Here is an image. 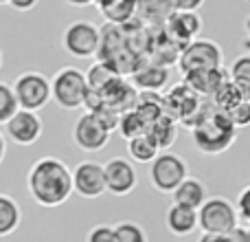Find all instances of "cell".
Wrapping results in <instances>:
<instances>
[{
    "mask_svg": "<svg viewBox=\"0 0 250 242\" xmlns=\"http://www.w3.org/2000/svg\"><path fill=\"white\" fill-rule=\"evenodd\" d=\"M105 169V190L112 196H129L138 185V176L132 161L127 159H110L104 163Z\"/></svg>",
    "mask_w": 250,
    "mask_h": 242,
    "instance_id": "13",
    "label": "cell"
},
{
    "mask_svg": "<svg viewBox=\"0 0 250 242\" xmlns=\"http://www.w3.org/2000/svg\"><path fill=\"white\" fill-rule=\"evenodd\" d=\"M0 4H9V0H0Z\"/></svg>",
    "mask_w": 250,
    "mask_h": 242,
    "instance_id": "39",
    "label": "cell"
},
{
    "mask_svg": "<svg viewBox=\"0 0 250 242\" xmlns=\"http://www.w3.org/2000/svg\"><path fill=\"white\" fill-rule=\"evenodd\" d=\"M22 222V209L18 200L0 192V238H9L16 234Z\"/></svg>",
    "mask_w": 250,
    "mask_h": 242,
    "instance_id": "18",
    "label": "cell"
},
{
    "mask_svg": "<svg viewBox=\"0 0 250 242\" xmlns=\"http://www.w3.org/2000/svg\"><path fill=\"white\" fill-rule=\"evenodd\" d=\"M198 242H226L224 236H217V234H202Z\"/></svg>",
    "mask_w": 250,
    "mask_h": 242,
    "instance_id": "33",
    "label": "cell"
},
{
    "mask_svg": "<svg viewBox=\"0 0 250 242\" xmlns=\"http://www.w3.org/2000/svg\"><path fill=\"white\" fill-rule=\"evenodd\" d=\"M73 192L79 198L95 200L105 192V169L99 161H82L73 169Z\"/></svg>",
    "mask_w": 250,
    "mask_h": 242,
    "instance_id": "10",
    "label": "cell"
},
{
    "mask_svg": "<svg viewBox=\"0 0 250 242\" xmlns=\"http://www.w3.org/2000/svg\"><path fill=\"white\" fill-rule=\"evenodd\" d=\"M207 0H171L173 11H200Z\"/></svg>",
    "mask_w": 250,
    "mask_h": 242,
    "instance_id": "30",
    "label": "cell"
},
{
    "mask_svg": "<svg viewBox=\"0 0 250 242\" xmlns=\"http://www.w3.org/2000/svg\"><path fill=\"white\" fill-rule=\"evenodd\" d=\"M165 227H167L169 234L178 236V238H187V236L195 234V229H198V209L171 203L167 214H165Z\"/></svg>",
    "mask_w": 250,
    "mask_h": 242,
    "instance_id": "15",
    "label": "cell"
},
{
    "mask_svg": "<svg viewBox=\"0 0 250 242\" xmlns=\"http://www.w3.org/2000/svg\"><path fill=\"white\" fill-rule=\"evenodd\" d=\"M95 7L108 24L125 26L138 13V0H99Z\"/></svg>",
    "mask_w": 250,
    "mask_h": 242,
    "instance_id": "16",
    "label": "cell"
},
{
    "mask_svg": "<svg viewBox=\"0 0 250 242\" xmlns=\"http://www.w3.org/2000/svg\"><path fill=\"white\" fill-rule=\"evenodd\" d=\"M66 2L73 7H90V4H95V0H66Z\"/></svg>",
    "mask_w": 250,
    "mask_h": 242,
    "instance_id": "34",
    "label": "cell"
},
{
    "mask_svg": "<svg viewBox=\"0 0 250 242\" xmlns=\"http://www.w3.org/2000/svg\"><path fill=\"white\" fill-rule=\"evenodd\" d=\"M191 137H193V145L202 154H222L226 152L237 139V128L224 110H208V113H200V119L195 125H191Z\"/></svg>",
    "mask_w": 250,
    "mask_h": 242,
    "instance_id": "2",
    "label": "cell"
},
{
    "mask_svg": "<svg viewBox=\"0 0 250 242\" xmlns=\"http://www.w3.org/2000/svg\"><path fill=\"white\" fill-rule=\"evenodd\" d=\"M171 198H173V203H178V205H185V207H191V209H200L204 205V200L208 198V190L202 178L187 176L185 181L176 187Z\"/></svg>",
    "mask_w": 250,
    "mask_h": 242,
    "instance_id": "17",
    "label": "cell"
},
{
    "mask_svg": "<svg viewBox=\"0 0 250 242\" xmlns=\"http://www.w3.org/2000/svg\"><path fill=\"white\" fill-rule=\"evenodd\" d=\"M237 214H239V220H244V222H248L250 225V183L246 187H244L242 192H239V196H237Z\"/></svg>",
    "mask_w": 250,
    "mask_h": 242,
    "instance_id": "29",
    "label": "cell"
},
{
    "mask_svg": "<svg viewBox=\"0 0 250 242\" xmlns=\"http://www.w3.org/2000/svg\"><path fill=\"white\" fill-rule=\"evenodd\" d=\"M114 238L117 242H149L145 227L136 220H121L114 225Z\"/></svg>",
    "mask_w": 250,
    "mask_h": 242,
    "instance_id": "24",
    "label": "cell"
},
{
    "mask_svg": "<svg viewBox=\"0 0 250 242\" xmlns=\"http://www.w3.org/2000/svg\"><path fill=\"white\" fill-rule=\"evenodd\" d=\"M2 64H4V55H2V48H0V69H2Z\"/></svg>",
    "mask_w": 250,
    "mask_h": 242,
    "instance_id": "38",
    "label": "cell"
},
{
    "mask_svg": "<svg viewBox=\"0 0 250 242\" xmlns=\"http://www.w3.org/2000/svg\"><path fill=\"white\" fill-rule=\"evenodd\" d=\"M4 154H7V137H2L0 132V163L4 161Z\"/></svg>",
    "mask_w": 250,
    "mask_h": 242,
    "instance_id": "35",
    "label": "cell"
},
{
    "mask_svg": "<svg viewBox=\"0 0 250 242\" xmlns=\"http://www.w3.org/2000/svg\"><path fill=\"white\" fill-rule=\"evenodd\" d=\"M248 234H250V225H248Z\"/></svg>",
    "mask_w": 250,
    "mask_h": 242,
    "instance_id": "40",
    "label": "cell"
},
{
    "mask_svg": "<svg viewBox=\"0 0 250 242\" xmlns=\"http://www.w3.org/2000/svg\"><path fill=\"white\" fill-rule=\"evenodd\" d=\"M40 0H9V7L16 9V11H31V9L38 7Z\"/></svg>",
    "mask_w": 250,
    "mask_h": 242,
    "instance_id": "32",
    "label": "cell"
},
{
    "mask_svg": "<svg viewBox=\"0 0 250 242\" xmlns=\"http://www.w3.org/2000/svg\"><path fill=\"white\" fill-rule=\"evenodd\" d=\"M26 192L38 207H62L73 196V169L57 156H42L26 172Z\"/></svg>",
    "mask_w": 250,
    "mask_h": 242,
    "instance_id": "1",
    "label": "cell"
},
{
    "mask_svg": "<svg viewBox=\"0 0 250 242\" xmlns=\"http://www.w3.org/2000/svg\"><path fill=\"white\" fill-rule=\"evenodd\" d=\"M242 48H244V51H246V53H250V38H248V35L242 40Z\"/></svg>",
    "mask_w": 250,
    "mask_h": 242,
    "instance_id": "36",
    "label": "cell"
},
{
    "mask_svg": "<svg viewBox=\"0 0 250 242\" xmlns=\"http://www.w3.org/2000/svg\"><path fill=\"white\" fill-rule=\"evenodd\" d=\"M97 2H99V0H95V4H97Z\"/></svg>",
    "mask_w": 250,
    "mask_h": 242,
    "instance_id": "41",
    "label": "cell"
},
{
    "mask_svg": "<svg viewBox=\"0 0 250 242\" xmlns=\"http://www.w3.org/2000/svg\"><path fill=\"white\" fill-rule=\"evenodd\" d=\"M119 130L125 139H134L138 134H145L149 132V121L141 115V110L132 108V110H125L121 113V119H119Z\"/></svg>",
    "mask_w": 250,
    "mask_h": 242,
    "instance_id": "23",
    "label": "cell"
},
{
    "mask_svg": "<svg viewBox=\"0 0 250 242\" xmlns=\"http://www.w3.org/2000/svg\"><path fill=\"white\" fill-rule=\"evenodd\" d=\"M226 242H250V234H248V227H235V229H230L229 234L224 236Z\"/></svg>",
    "mask_w": 250,
    "mask_h": 242,
    "instance_id": "31",
    "label": "cell"
},
{
    "mask_svg": "<svg viewBox=\"0 0 250 242\" xmlns=\"http://www.w3.org/2000/svg\"><path fill=\"white\" fill-rule=\"evenodd\" d=\"M13 93H16L18 106L22 110H31V113H40L53 101L51 95V79L44 73L38 71H26L20 73L13 79Z\"/></svg>",
    "mask_w": 250,
    "mask_h": 242,
    "instance_id": "6",
    "label": "cell"
},
{
    "mask_svg": "<svg viewBox=\"0 0 250 242\" xmlns=\"http://www.w3.org/2000/svg\"><path fill=\"white\" fill-rule=\"evenodd\" d=\"M220 66H224V51L217 42L207 38H198L185 44L178 55V69L182 75L204 69H220Z\"/></svg>",
    "mask_w": 250,
    "mask_h": 242,
    "instance_id": "8",
    "label": "cell"
},
{
    "mask_svg": "<svg viewBox=\"0 0 250 242\" xmlns=\"http://www.w3.org/2000/svg\"><path fill=\"white\" fill-rule=\"evenodd\" d=\"M173 13L171 0H138V13L141 20L149 24H165L167 18Z\"/></svg>",
    "mask_w": 250,
    "mask_h": 242,
    "instance_id": "22",
    "label": "cell"
},
{
    "mask_svg": "<svg viewBox=\"0 0 250 242\" xmlns=\"http://www.w3.org/2000/svg\"><path fill=\"white\" fill-rule=\"evenodd\" d=\"M239 225L237 207L224 196H211L198 209V229L202 234L226 236Z\"/></svg>",
    "mask_w": 250,
    "mask_h": 242,
    "instance_id": "4",
    "label": "cell"
},
{
    "mask_svg": "<svg viewBox=\"0 0 250 242\" xmlns=\"http://www.w3.org/2000/svg\"><path fill=\"white\" fill-rule=\"evenodd\" d=\"M88 77L77 66H64L51 77L53 101L62 110H79L88 99Z\"/></svg>",
    "mask_w": 250,
    "mask_h": 242,
    "instance_id": "3",
    "label": "cell"
},
{
    "mask_svg": "<svg viewBox=\"0 0 250 242\" xmlns=\"http://www.w3.org/2000/svg\"><path fill=\"white\" fill-rule=\"evenodd\" d=\"M187 176H189V165L176 152L165 150L149 163V183L160 194H173Z\"/></svg>",
    "mask_w": 250,
    "mask_h": 242,
    "instance_id": "7",
    "label": "cell"
},
{
    "mask_svg": "<svg viewBox=\"0 0 250 242\" xmlns=\"http://www.w3.org/2000/svg\"><path fill=\"white\" fill-rule=\"evenodd\" d=\"M70 137H73V143L79 147V150H83V152H101L110 143L112 132L101 123L97 115H92L90 110H86V113L79 115L77 121L73 123Z\"/></svg>",
    "mask_w": 250,
    "mask_h": 242,
    "instance_id": "9",
    "label": "cell"
},
{
    "mask_svg": "<svg viewBox=\"0 0 250 242\" xmlns=\"http://www.w3.org/2000/svg\"><path fill=\"white\" fill-rule=\"evenodd\" d=\"M62 48L77 60H92L101 48V29L90 20H73L62 33Z\"/></svg>",
    "mask_w": 250,
    "mask_h": 242,
    "instance_id": "5",
    "label": "cell"
},
{
    "mask_svg": "<svg viewBox=\"0 0 250 242\" xmlns=\"http://www.w3.org/2000/svg\"><path fill=\"white\" fill-rule=\"evenodd\" d=\"M202 29H204V22L198 11H173L167 18V22H165L167 38L176 47H185V44L198 40Z\"/></svg>",
    "mask_w": 250,
    "mask_h": 242,
    "instance_id": "12",
    "label": "cell"
},
{
    "mask_svg": "<svg viewBox=\"0 0 250 242\" xmlns=\"http://www.w3.org/2000/svg\"><path fill=\"white\" fill-rule=\"evenodd\" d=\"M149 134L156 141V145L160 147V152L169 150V147L173 145V141H176V137H178V121L163 113L154 123L149 125Z\"/></svg>",
    "mask_w": 250,
    "mask_h": 242,
    "instance_id": "21",
    "label": "cell"
},
{
    "mask_svg": "<svg viewBox=\"0 0 250 242\" xmlns=\"http://www.w3.org/2000/svg\"><path fill=\"white\" fill-rule=\"evenodd\" d=\"M244 31H246V35L250 38V16L246 18V20H244Z\"/></svg>",
    "mask_w": 250,
    "mask_h": 242,
    "instance_id": "37",
    "label": "cell"
},
{
    "mask_svg": "<svg viewBox=\"0 0 250 242\" xmlns=\"http://www.w3.org/2000/svg\"><path fill=\"white\" fill-rule=\"evenodd\" d=\"M44 132V121L38 113H31V110H18L11 119L4 123V137L11 143L22 147L35 145V143L42 139Z\"/></svg>",
    "mask_w": 250,
    "mask_h": 242,
    "instance_id": "11",
    "label": "cell"
},
{
    "mask_svg": "<svg viewBox=\"0 0 250 242\" xmlns=\"http://www.w3.org/2000/svg\"><path fill=\"white\" fill-rule=\"evenodd\" d=\"M18 110H20V106H18L13 86L7 82H0V125L7 123Z\"/></svg>",
    "mask_w": 250,
    "mask_h": 242,
    "instance_id": "25",
    "label": "cell"
},
{
    "mask_svg": "<svg viewBox=\"0 0 250 242\" xmlns=\"http://www.w3.org/2000/svg\"><path fill=\"white\" fill-rule=\"evenodd\" d=\"M229 75L233 82L250 84V53H242L239 57H235V62L229 69Z\"/></svg>",
    "mask_w": 250,
    "mask_h": 242,
    "instance_id": "26",
    "label": "cell"
},
{
    "mask_svg": "<svg viewBox=\"0 0 250 242\" xmlns=\"http://www.w3.org/2000/svg\"><path fill=\"white\" fill-rule=\"evenodd\" d=\"M127 154L134 163H151L160 154V147L156 145L151 134L145 132L134 139H127Z\"/></svg>",
    "mask_w": 250,
    "mask_h": 242,
    "instance_id": "20",
    "label": "cell"
},
{
    "mask_svg": "<svg viewBox=\"0 0 250 242\" xmlns=\"http://www.w3.org/2000/svg\"><path fill=\"white\" fill-rule=\"evenodd\" d=\"M230 75L224 66L220 69H204V71H193V73H185V84L189 88H193L198 95L213 97L217 93V88L224 82H229Z\"/></svg>",
    "mask_w": 250,
    "mask_h": 242,
    "instance_id": "14",
    "label": "cell"
},
{
    "mask_svg": "<svg viewBox=\"0 0 250 242\" xmlns=\"http://www.w3.org/2000/svg\"><path fill=\"white\" fill-rule=\"evenodd\" d=\"M169 77H171L169 69H165L163 64H151V66H145V69L134 73V84H136L138 88H143V91L156 93L167 86Z\"/></svg>",
    "mask_w": 250,
    "mask_h": 242,
    "instance_id": "19",
    "label": "cell"
},
{
    "mask_svg": "<svg viewBox=\"0 0 250 242\" xmlns=\"http://www.w3.org/2000/svg\"><path fill=\"white\" fill-rule=\"evenodd\" d=\"M86 242H117L114 225H95L86 234Z\"/></svg>",
    "mask_w": 250,
    "mask_h": 242,
    "instance_id": "28",
    "label": "cell"
},
{
    "mask_svg": "<svg viewBox=\"0 0 250 242\" xmlns=\"http://www.w3.org/2000/svg\"><path fill=\"white\" fill-rule=\"evenodd\" d=\"M229 119L233 121V125L235 128H246V125H250V101L248 99H244V101H239L235 108H230L229 113Z\"/></svg>",
    "mask_w": 250,
    "mask_h": 242,
    "instance_id": "27",
    "label": "cell"
}]
</instances>
